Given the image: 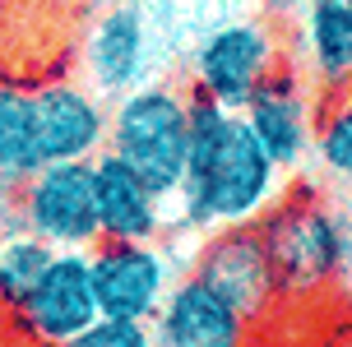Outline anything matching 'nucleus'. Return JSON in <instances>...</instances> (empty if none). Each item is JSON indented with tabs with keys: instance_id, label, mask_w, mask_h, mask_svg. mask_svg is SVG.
Masks as SVG:
<instances>
[{
	"instance_id": "a211bd4d",
	"label": "nucleus",
	"mask_w": 352,
	"mask_h": 347,
	"mask_svg": "<svg viewBox=\"0 0 352 347\" xmlns=\"http://www.w3.org/2000/svg\"><path fill=\"white\" fill-rule=\"evenodd\" d=\"M60 347H153V329L144 320H111V315H98L84 333H74L70 343Z\"/></svg>"
},
{
	"instance_id": "4468645a",
	"label": "nucleus",
	"mask_w": 352,
	"mask_h": 347,
	"mask_svg": "<svg viewBox=\"0 0 352 347\" xmlns=\"http://www.w3.org/2000/svg\"><path fill=\"white\" fill-rule=\"evenodd\" d=\"M311 88L334 98L352 88V0H311L301 19Z\"/></svg>"
},
{
	"instance_id": "20e7f679",
	"label": "nucleus",
	"mask_w": 352,
	"mask_h": 347,
	"mask_svg": "<svg viewBox=\"0 0 352 347\" xmlns=\"http://www.w3.org/2000/svg\"><path fill=\"white\" fill-rule=\"evenodd\" d=\"M14 223L56 250H93L98 245L93 162H42L19 186Z\"/></svg>"
},
{
	"instance_id": "6ab92c4d",
	"label": "nucleus",
	"mask_w": 352,
	"mask_h": 347,
	"mask_svg": "<svg viewBox=\"0 0 352 347\" xmlns=\"http://www.w3.org/2000/svg\"><path fill=\"white\" fill-rule=\"evenodd\" d=\"M338 287L352 301V223H348V241H343V264H338Z\"/></svg>"
},
{
	"instance_id": "2eb2a0df",
	"label": "nucleus",
	"mask_w": 352,
	"mask_h": 347,
	"mask_svg": "<svg viewBox=\"0 0 352 347\" xmlns=\"http://www.w3.org/2000/svg\"><path fill=\"white\" fill-rule=\"evenodd\" d=\"M0 167L19 176H33L42 167L37 148V116H33V88L0 79Z\"/></svg>"
},
{
	"instance_id": "7ed1b4c3",
	"label": "nucleus",
	"mask_w": 352,
	"mask_h": 347,
	"mask_svg": "<svg viewBox=\"0 0 352 347\" xmlns=\"http://www.w3.org/2000/svg\"><path fill=\"white\" fill-rule=\"evenodd\" d=\"M255 232L269 250L278 287H320L338 278L348 223L324 199H278Z\"/></svg>"
},
{
	"instance_id": "39448f33",
	"label": "nucleus",
	"mask_w": 352,
	"mask_h": 347,
	"mask_svg": "<svg viewBox=\"0 0 352 347\" xmlns=\"http://www.w3.org/2000/svg\"><path fill=\"white\" fill-rule=\"evenodd\" d=\"M283 60L278 33L264 23V19H236L213 28L190 56V84L199 93L218 98L223 107L241 111L250 102V93L274 74Z\"/></svg>"
},
{
	"instance_id": "6e6552de",
	"label": "nucleus",
	"mask_w": 352,
	"mask_h": 347,
	"mask_svg": "<svg viewBox=\"0 0 352 347\" xmlns=\"http://www.w3.org/2000/svg\"><path fill=\"white\" fill-rule=\"evenodd\" d=\"M33 116H37V148L42 162H93L107 148V121L111 111L88 88L70 79H47L33 88Z\"/></svg>"
},
{
	"instance_id": "0eeeda50",
	"label": "nucleus",
	"mask_w": 352,
	"mask_h": 347,
	"mask_svg": "<svg viewBox=\"0 0 352 347\" xmlns=\"http://www.w3.org/2000/svg\"><path fill=\"white\" fill-rule=\"evenodd\" d=\"M241 121L283 176L297 172L306 153L316 148V88L306 84L297 65H278L250 93V102L241 107Z\"/></svg>"
},
{
	"instance_id": "412c9836",
	"label": "nucleus",
	"mask_w": 352,
	"mask_h": 347,
	"mask_svg": "<svg viewBox=\"0 0 352 347\" xmlns=\"http://www.w3.org/2000/svg\"><path fill=\"white\" fill-rule=\"evenodd\" d=\"M0 5H5V0H0Z\"/></svg>"
},
{
	"instance_id": "f8f14e48",
	"label": "nucleus",
	"mask_w": 352,
	"mask_h": 347,
	"mask_svg": "<svg viewBox=\"0 0 352 347\" xmlns=\"http://www.w3.org/2000/svg\"><path fill=\"white\" fill-rule=\"evenodd\" d=\"M195 273L204 278V282H213V287L228 296L246 320H250V315H260L264 301H269V292L278 287L274 264H269V250H264L255 223H250V227L213 232V241L199 250Z\"/></svg>"
},
{
	"instance_id": "f257e3e1",
	"label": "nucleus",
	"mask_w": 352,
	"mask_h": 347,
	"mask_svg": "<svg viewBox=\"0 0 352 347\" xmlns=\"http://www.w3.org/2000/svg\"><path fill=\"white\" fill-rule=\"evenodd\" d=\"M283 194V172L246 130L241 111L190 84V157L181 181V227L228 232L260 223Z\"/></svg>"
},
{
	"instance_id": "ddd939ff",
	"label": "nucleus",
	"mask_w": 352,
	"mask_h": 347,
	"mask_svg": "<svg viewBox=\"0 0 352 347\" xmlns=\"http://www.w3.org/2000/svg\"><path fill=\"white\" fill-rule=\"evenodd\" d=\"M144 60H148V28H144V14L135 5H111L93 33H88V47H84V65H88V79L98 93H130L140 88V74H144Z\"/></svg>"
},
{
	"instance_id": "f3484780",
	"label": "nucleus",
	"mask_w": 352,
	"mask_h": 347,
	"mask_svg": "<svg viewBox=\"0 0 352 347\" xmlns=\"http://www.w3.org/2000/svg\"><path fill=\"white\" fill-rule=\"evenodd\" d=\"M311 153L320 157V167L352 186V88L348 93H334L324 98L316 111V148Z\"/></svg>"
},
{
	"instance_id": "423d86ee",
	"label": "nucleus",
	"mask_w": 352,
	"mask_h": 347,
	"mask_svg": "<svg viewBox=\"0 0 352 347\" xmlns=\"http://www.w3.org/2000/svg\"><path fill=\"white\" fill-rule=\"evenodd\" d=\"M98 311L111 320H153L172 292V264L158 241H98L88 250Z\"/></svg>"
},
{
	"instance_id": "4be33fe9",
	"label": "nucleus",
	"mask_w": 352,
	"mask_h": 347,
	"mask_svg": "<svg viewBox=\"0 0 352 347\" xmlns=\"http://www.w3.org/2000/svg\"><path fill=\"white\" fill-rule=\"evenodd\" d=\"M236 347H241V343H236Z\"/></svg>"
},
{
	"instance_id": "1a4fd4ad",
	"label": "nucleus",
	"mask_w": 352,
	"mask_h": 347,
	"mask_svg": "<svg viewBox=\"0 0 352 347\" xmlns=\"http://www.w3.org/2000/svg\"><path fill=\"white\" fill-rule=\"evenodd\" d=\"M153 347H236L246 338V315L199 273L172 282L167 301L148 320Z\"/></svg>"
},
{
	"instance_id": "aec40b11",
	"label": "nucleus",
	"mask_w": 352,
	"mask_h": 347,
	"mask_svg": "<svg viewBox=\"0 0 352 347\" xmlns=\"http://www.w3.org/2000/svg\"><path fill=\"white\" fill-rule=\"evenodd\" d=\"M348 208H352V199H348Z\"/></svg>"
},
{
	"instance_id": "9b49d317",
	"label": "nucleus",
	"mask_w": 352,
	"mask_h": 347,
	"mask_svg": "<svg viewBox=\"0 0 352 347\" xmlns=\"http://www.w3.org/2000/svg\"><path fill=\"white\" fill-rule=\"evenodd\" d=\"M93 213L98 241H158L167 232L162 194L111 148L93 157Z\"/></svg>"
},
{
	"instance_id": "9d476101",
	"label": "nucleus",
	"mask_w": 352,
	"mask_h": 347,
	"mask_svg": "<svg viewBox=\"0 0 352 347\" xmlns=\"http://www.w3.org/2000/svg\"><path fill=\"white\" fill-rule=\"evenodd\" d=\"M19 315L28 320V329L42 343H52V347L84 333L102 315L98 311V292H93V273H88V250H56V260L37 278V287L19 306Z\"/></svg>"
},
{
	"instance_id": "f03ea898",
	"label": "nucleus",
	"mask_w": 352,
	"mask_h": 347,
	"mask_svg": "<svg viewBox=\"0 0 352 347\" xmlns=\"http://www.w3.org/2000/svg\"><path fill=\"white\" fill-rule=\"evenodd\" d=\"M107 148L130 162L162 199H172L190 157V88L140 84L121 93L107 121Z\"/></svg>"
},
{
	"instance_id": "dca6fc26",
	"label": "nucleus",
	"mask_w": 352,
	"mask_h": 347,
	"mask_svg": "<svg viewBox=\"0 0 352 347\" xmlns=\"http://www.w3.org/2000/svg\"><path fill=\"white\" fill-rule=\"evenodd\" d=\"M56 260V245L33 236L28 227H14L0 236V301L5 306H23L28 292L37 287V278L47 273V264Z\"/></svg>"
}]
</instances>
